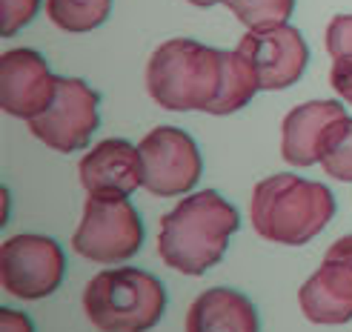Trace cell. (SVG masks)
<instances>
[{"instance_id":"6da1fadb","label":"cell","mask_w":352,"mask_h":332,"mask_svg":"<svg viewBox=\"0 0 352 332\" xmlns=\"http://www.w3.org/2000/svg\"><path fill=\"white\" fill-rule=\"evenodd\" d=\"M238 209L215 189H204L184 198L161 218L157 252L164 264L184 275H204L226 252V243L238 232Z\"/></svg>"},{"instance_id":"7a4b0ae2","label":"cell","mask_w":352,"mask_h":332,"mask_svg":"<svg viewBox=\"0 0 352 332\" xmlns=\"http://www.w3.org/2000/svg\"><path fill=\"white\" fill-rule=\"evenodd\" d=\"M250 215L261 238L287 247H304L329 226L336 215V198L329 186L318 181L280 172L255 184Z\"/></svg>"},{"instance_id":"3957f363","label":"cell","mask_w":352,"mask_h":332,"mask_svg":"<svg viewBox=\"0 0 352 332\" xmlns=\"http://www.w3.org/2000/svg\"><path fill=\"white\" fill-rule=\"evenodd\" d=\"M223 52L189 38H172L146 60V92L169 112H206L221 92Z\"/></svg>"},{"instance_id":"277c9868","label":"cell","mask_w":352,"mask_h":332,"mask_svg":"<svg viewBox=\"0 0 352 332\" xmlns=\"http://www.w3.org/2000/svg\"><path fill=\"white\" fill-rule=\"evenodd\" d=\"M83 309L103 332H146L164 318L166 289L146 269H107L86 284Z\"/></svg>"},{"instance_id":"5b68a950","label":"cell","mask_w":352,"mask_h":332,"mask_svg":"<svg viewBox=\"0 0 352 332\" xmlns=\"http://www.w3.org/2000/svg\"><path fill=\"white\" fill-rule=\"evenodd\" d=\"M72 247L78 255L98 264H118L138 255L144 247V223L138 209L126 198L103 201L89 195L83 203L78 232L72 235Z\"/></svg>"},{"instance_id":"8992f818","label":"cell","mask_w":352,"mask_h":332,"mask_svg":"<svg viewBox=\"0 0 352 332\" xmlns=\"http://www.w3.org/2000/svg\"><path fill=\"white\" fill-rule=\"evenodd\" d=\"M66 272V255L58 241L46 235H14L0 247V284L23 301H41L52 295Z\"/></svg>"},{"instance_id":"52a82bcc","label":"cell","mask_w":352,"mask_h":332,"mask_svg":"<svg viewBox=\"0 0 352 332\" xmlns=\"http://www.w3.org/2000/svg\"><path fill=\"white\" fill-rule=\"evenodd\" d=\"M100 95L80 78H58L55 98L38 118L29 120V132L55 152H78L89 144L100 126Z\"/></svg>"},{"instance_id":"ba28073f","label":"cell","mask_w":352,"mask_h":332,"mask_svg":"<svg viewBox=\"0 0 352 332\" xmlns=\"http://www.w3.org/2000/svg\"><path fill=\"white\" fill-rule=\"evenodd\" d=\"M144 186L157 198L184 195L201 181V152L192 135L175 126H155L138 146Z\"/></svg>"},{"instance_id":"9c48e42d","label":"cell","mask_w":352,"mask_h":332,"mask_svg":"<svg viewBox=\"0 0 352 332\" xmlns=\"http://www.w3.org/2000/svg\"><path fill=\"white\" fill-rule=\"evenodd\" d=\"M238 52L255 69L261 92L287 89L307 72L309 46L295 26H278L267 32H246Z\"/></svg>"},{"instance_id":"30bf717a","label":"cell","mask_w":352,"mask_h":332,"mask_svg":"<svg viewBox=\"0 0 352 332\" xmlns=\"http://www.w3.org/2000/svg\"><path fill=\"white\" fill-rule=\"evenodd\" d=\"M58 78L34 49H6L0 55V109L9 118L32 120L55 98Z\"/></svg>"},{"instance_id":"8fae6325","label":"cell","mask_w":352,"mask_h":332,"mask_svg":"<svg viewBox=\"0 0 352 332\" xmlns=\"http://www.w3.org/2000/svg\"><path fill=\"white\" fill-rule=\"evenodd\" d=\"M78 178L92 198L123 201L138 186H144L140 152L123 137H107L80 161Z\"/></svg>"},{"instance_id":"7c38bea8","label":"cell","mask_w":352,"mask_h":332,"mask_svg":"<svg viewBox=\"0 0 352 332\" xmlns=\"http://www.w3.org/2000/svg\"><path fill=\"white\" fill-rule=\"evenodd\" d=\"M298 304L309 324L341 327L352 321V261L324 255V264L298 289Z\"/></svg>"},{"instance_id":"4fadbf2b","label":"cell","mask_w":352,"mask_h":332,"mask_svg":"<svg viewBox=\"0 0 352 332\" xmlns=\"http://www.w3.org/2000/svg\"><path fill=\"white\" fill-rule=\"evenodd\" d=\"M338 118H346L338 100H309L287 112L280 124V155L292 166H312L321 161L324 132Z\"/></svg>"},{"instance_id":"5bb4252c","label":"cell","mask_w":352,"mask_h":332,"mask_svg":"<svg viewBox=\"0 0 352 332\" xmlns=\"http://www.w3.org/2000/svg\"><path fill=\"white\" fill-rule=\"evenodd\" d=\"M186 332H261L255 304L230 287L201 292L186 312Z\"/></svg>"},{"instance_id":"9a60e30c","label":"cell","mask_w":352,"mask_h":332,"mask_svg":"<svg viewBox=\"0 0 352 332\" xmlns=\"http://www.w3.org/2000/svg\"><path fill=\"white\" fill-rule=\"evenodd\" d=\"M261 92V83L255 69L250 66L241 52H223V80H221V92L212 100V107L206 109V115H232L238 109H243L255 95Z\"/></svg>"},{"instance_id":"2e32d148","label":"cell","mask_w":352,"mask_h":332,"mask_svg":"<svg viewBox=\"0 0 352 332\" xmlns=\"http://www.w3.org/2000/svg\"><path fill=\"white\" fill-rule=\"evenodd\" d=\"M112 0H46L49 21L63 32H92L107 23Z\"/></svg>"},{"instance_id":"e0dca14e","label":"cell","mask_w":352,"mask_h":332,"mask_svg":"<svg viewBox=\"0 0 352 332\" xmlns=\"http://www.w3.org/2000/svg\"><path fill=\"white\" fill-rule=\"evenodd\" d=\"M318 164L329 178L352 184V118H338L324 132Z\"/></svg>"},{"instance_id":"ac0fdd59","label":"cell","mask_w":352,"mask_h":332,"mask_svg":"<svg viewBox=\"0 0 352 332\" xmlns=\"http://www.w3.org/2000/svg\"><path fill=\"white\" fill-rule=\"evenodd\" d=\"M226 9L250 26V32H267L289 23L295 0H226Z\"/></svg>"},{"instance_id":"d6986e66","label":"cell","mask_w":352,"mask_h":332,"mask_svg":"<svg viewBox=\"0 0 352 332\" xmlns=\"http://www.w3.org/2000/svg\"><path fill=\"white\" fill-rule=\"evenodd\" d=\"M41 9V0H0V34L21 32L29 21H34V14Z\"/></svg>"},{"instance_id":"ffe728a7","label":"cell","mask_w":352,"mask_h":332,"mask_svg":"<svg viewBox=\"0 0 352 332\" xmlns=\"http://www.w3.org/2000/svg\"><path fill=\"white\" fill-rule=\"evenodd\" d=\"M327 52L336 58H352V14H336L327 26Z\"/></svg>"},{"instance_id":"44dd1931","label":"cell","mask_w":352,"mask_h":332,"mask_svg":"<svg viewBox=\"0 0 352 332\" xmlns=\"http://www.w3.org/2000/svg\"><path fill=\"white\" fill-rule=\"evenodd\" d=\"M329 83L346 103H352V58H336L332 60Z\"/></svg>"},{"instance_id":"7402d4cb","label":"cell","mask_w":352,"mask_h":332,"mask_svg":"<svg viewBox=\"0 0 352 332\" xmlns=\"http://www.w3.org/2000/svg\"><path fill=\"white\" fill-rule=\"evenodd\" d=\"M0 332H34V327H32L29 316L3 307V309H0Z\"/></svg>"},{"instance_id":"603a6c76","label":"cell","mask_w":352,"mask_h":332,"mask_svg":"<svg viewBox=\"0 0 352 332\" xmlns=\"http://www.w3.org/2000/svg\"><path fill=\"white\" fill-rule=\"evenodd\" d=\"M327 255H338V258H349V261H352V235L338 238V241L327 250Z\"/></svg>"},{"instance_id":"cb8c5ba5","label":"cell","mask_w":352,"mask_h":332,"mask_svg":"<svg viewBox=\"0 0 352 332\" xmlns=\"http://www.w3.org/2000/svg\"><path fill=\"white\" fill-rule=\"evenodd\" d=\"M186 3L198 6V9H209V6H215V3H226V0H186Z\"/></svg>"}]
</instances>
